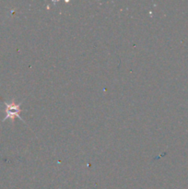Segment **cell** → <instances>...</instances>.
<instances>
[{"label":"cell","mask_w":188,"mask_h":189,"mask_svg":"<svg viewBox=\"0 0 188 189\" xmlns=\"http://www.w3.org/2000/svg\"><path fill=\"white\" fill-rule=\"evenodd\" d=\"M7 117L10 116H14V115H17V113L18 112V106H14V105H7Z\"/></svg>","instance_id":"cell-1"}]
</instances>
